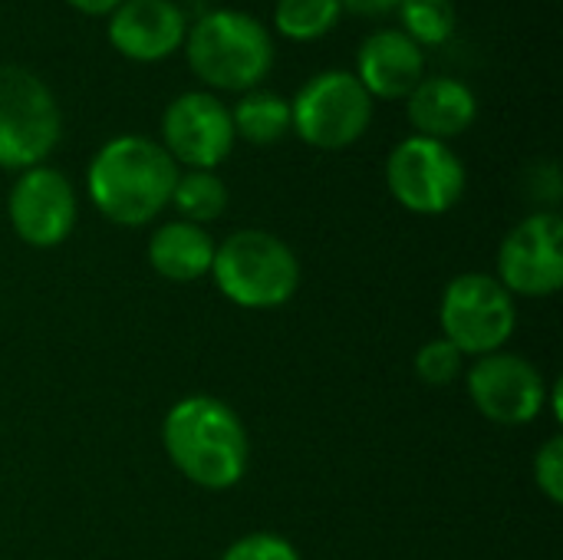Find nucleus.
<instances>
[{"label": "nucleus", "instance_id": "nucleus-1", "mask_svg": "<svg viewBox=\"0 0 563 560\" xmlns=\"http://www.w3.org/2000/svg\"><path fill=\"white\" fill-rule=\"evenodd\" d=\"M162 446L178 475L205 492L241 485L251 462V439L241 416L208 393H191L165 413Z\"/></svg>", "mask_w": 563, "mask_h": 560}, {"label": "nucleus", "instance_id": "nucleus-2", "mask_svg": "<svg viewBox=\"0 0 563 560\" xmlns=\"http://www.w3.org/2000/svg\"><path fill=\"white\" fill-rule=\"evenodd\" d=\"M178 172L181 168L162 142L132 132L115 135L96 149L86 168L89 201L106 221L119 228H142L172 205Z\"/></svg>", "mask_w": 563, "mask_h": 560}, {"label": "nucleus", "instance_id": "nucleus-3", "mask_svg": "<svg viewBox=\"0 0 563 560\" xmlns=\"http://www.w3.org/2000/svg\"><path fill=\"white\" fill-rule=\"evenodd\" d=\"M185 56L208 92H251L274 69L271 30L244 10H208L185 33Z\"/></svg>", "mask_w": 563, "mask_h": 560}, {"label": "nucleus", "instance_id": "nucleus-4", "mask_svg": "<svg viewBox=\"0 0 563 560\" xmlns=\"http://www.w3.org/2000/svg\"><path fill=\"white\" fill-rule=\"evenodd\" d=\"M208 277L234 307L277 310L300 290V257L274 231L241 228L218 244Z\"/></svg>", "mask_w": 563, "mask_h": 560}, {"label": "nucleus", "instance_id": "nucleus-5", "mask_svg": "<svg viewBox=\"0 0 563 560\" xmlns=\"http://www.w3.org/2000/svg\"><path fill=\"white\" fill-rule=\"evenodd\" d=\"M63 139V109L53 89L30 69L0 63V168L43 165Z\"/></svg>", "mask_w": 563, "mask_h": 560}, {"label": "nucleus", "instance_id": "nucleus-6", "mask_svg": "<svg viewBox=\"0 0 563 560\" xmlns=\"http://www.w3.org/2000/svg\"><path fill=\"white\" fill-rule=\"evenodd\" d=\"M442 337L462 356H488L508 347L518 330V300L482 271L452 277L439 300Z\"/></svg>", "mask_w": 563, "mask_h": 560}, {"label": "nucleus", "instance_id": "nucleus-7", "mask_svg": "<svg viewBox=\"0 0 563 560\" xmlns=\"http://www.w3.org/2000/svg\"><path fill=\"white\" fill-rule=\"evenodd\" d=\"M373 106V96L350 69H327L310 76L290 99V132L310 149L343 152L366 135Z\"/></svg>", "mask_w": 563, "mask_h": 560}, {"label": "nucleus", "instance_id": "nucleus-8", "mask_svg": "<svg viewBox=\"0 0 563 560\" xmlns=\"http://www.w3.org/2000/svg\"><path fill=\"white\" fill-rule=\"evenodd\" d=\"M386 185L406 211L435 218L462 201L468 172L449 142L409 135L386 158Z\"/></svg>", "mask_w": 563, "mask_h": 560}, {"label": "nucleus", "instance_id": "nucleus-9", "mask_svg": "<svg viewBox=\"0 0 563 560\" xmlns=\"http://www.w3.org/2000/svg\"><path fill=\"white\" fill-rule=\"evenodd\" d=\"M498 284L518 300H544L563 287V218L534 211L498 244Z\"/></svg>", "mask_w": 563, "mask_h": 560}, {"label": "nucleus", "instance_id": "nucleus-10", "mask_svg": "<svg viewBox=\"0 0 563 560\" xmlns=\"http://www.w3.org/2000/svg\"><path fill=\"white\" fill-rule=\"evenodd\" d=\"M231 106L208 89L175 96L162 112V149L188 172H214L234 149Z\"/></svg>", "mask_w": 563, "mask_h": 560}, {"label": "nucleus", "instance_id": "nucleus-11", "mask_svg": "<svg viewBox=\"0 0 563 560\" xmlns=\"http://www.w3.org/2000/svg\"><path fill=\"white\" fill-rule=\"evenodd\" d=\"M472 406L495 426H531L548 406V383L541 370L508 350L478 356L465 373Z\"/></svg>", "mask_w": 563, "mask_h": 560}, {"label": "nucleus", "instance_id": "nucleus-12", "mask_svg": "<svg viewBox=\"0 0 563 560\" xmlns=\"http://www.w3.org/2000/svg\"><path fill=\"white\" fill-rule=\"evenodd\" d=\"M7 218L13 234L36 251L59 248L79 218L73 182L49 165H33L16 175L7 195Z\"/></svg>", "mask_w": 563, "mask_h": 560}, {"label": "nucleus", "instance_id": "nucleus-13", "mask_svg": "<svg viewBox=\"0 0 563 560\" xmlns=\"http://www.w3.org/2000/svg\"><path fill=\"white\" fill-rule=\"evenodd\" d=\"M109 43L132 63H158L185 46L188 17L175 0H122L106 23Z\"/></svg>", "mask_w": 563, "mask_h": 560}, {"label": "nucleus", "instance_id": "nucleus-14", "mask_svg": "<svg viewBox=\"0 0 563 560\" xmlns=\"http://www.w3.org/2000/svg\"><path fill=\"white\" fill-rule=\"evenodd\" d=\"M363 89L383 102L406 99L426 79V50L416 46L402 30H376L356 53V73Z\"/></svg>", "mask_w": 563, "mask_h": 560}, {"label": "nucleus", "instance_id": "nucleus-15", "mask_svg": "<svg viewBox=\"0 0 563 560\" xmlns=\"http://www.w3.org/2000/svg\"><path fill=\"white\" fill-rule=\"evenodd\" d=\"M406 116L416 135L449 142L472 129L478 119V96L468 83L455 76H426L406 96Z\"/></svg>", "mask_w": 563, "mask_h": 560}, {"label": "nucleus", "instance_id": "nucleus-16", "mask_svg": "<svg viewBox=\"0 0 563 560\" xmlns=\"http://www.w3.org/2000/svg\"><path fill=\"white\" fill-rule=\"evenodd\" d=\"M218 241L208 234V228L172 218L155 228L148 238V264L162 281L172 284H191L211 274Z\"/></svg>", "mask_w": 563, "mask_h": 560}, {"label": "nucleus", "instance_id": "nucleus-17", "mask_svg": "<svg viewBox=\"0 0 563 560\" xmlns=\"http://www.w3.org/2000/svg\"><path fill=\"white\" fill-rule=\"evenodd\" d=\"M234 135L251 145H274L290 135V102L271 89H251L231 109Z\"/></svg>", "mask_w": 563, "mask_h": 560}, {"label": "nucleus", "instance_id": "nucleus-18", "mask_svg": "<svg viewBox=\"0 0 563 560\" xmlns=\"http://www.w3.org/2000/svg\"><path fill=\"white\" fill-rule=\"evenodd\" d=\"M172 208L178 211L181 221L191 224H211L224 215L228 208V185L218 172H178L175 191H172Z\"/></svg>", "mask_w": 563, "mask_h": 560}, {"label": "nucleus", "instance_id": "nucleus-19", "mask_svg": "<svg viewBox=\"0 0 563 560\" xmlns=\"http://www.w3.org/2000/svg\"><path fill=\"white\" fill-rule=\"evenodd\" d=\"M399 30L422 50L445 46L459 30V10L452 0H402Z\"/></svg>", "mask_w": 563, "mask_h": 560}, {"label": "nucleus", "instance_id": "nucleus-20", "mask_svg": "<svg viewBox=\"0 0 563 560\" xmlns=\"http://www.w3.org/2000/svg\"><path fill=\"white\" fill-rule=\"evenodd\" d=\"M343 17L340 0H277L274 26L280 36L297 43H313L327 36Z\"/></svg>", "mask_w": 563, "mask_h": 560}, {"label": "nucleus", "instance_id": "nucleus-21", "mask_svg": "<svg viewBox=\"0 0 563 560\" xmlns=\"http://www.w3.org/2000/svg\"><path fill=\"white\" fill-rule=\"evenodd\" d=\"M462 373H465V356L445 337H435V340L419 347V353H416V376L426 386H452Z\"/></svg>", "mask_w": 563, "mask_h": 560}, {"label": "nucleus", "instance_id": "nucleus-22", "mask_svg": "<svg viewBox=\"0 0 563 560\" xmlns=\"http://www.w3.org/2000/svg\"><path fill=\"white\" fill-rule=\"evenodd\" d=\"M221 560H303V558H300V551H297L287 538H280V535H274V531H251V535H244V538L231 541V545H228V551L221 554Z\"/></svg>", "mask_w": 563, "mask_h": 560}, {"label": "nucleus", "instance_id": "nucleus-23", "mask_svg": "<svg viewBox=\"0 0 563 560\" xmlns=\"http://www.w3.org/2000/svg\"><path fill=\"white\" fill-rule=\"evenodd\" d=\"M534 482L538 492L551 502L561 505L563 502V436H551L538 455H534Z\"/></svg>", "mask_w": 563, "mask_h": 560}, {"label": "nucleus", "instance_id": "nucleus-24", "mask_svg": "<svg viewBox=\"0 0 563 560\" xmlns=\"http://www.w3.org/2000/svg\"><path fill=\"white\" fill-rule=\"evenodd\" d=\"M399 3H402V0H340L343 10H350V13H356V17H366V20L396 13Z\"/></svg>", "mask_w": 563, "mask_h": 560}, {"label": "nucleus", "instance_id": "nucleus-25", "mask_svg": "<svg viewBox=\"0 0 563 560\" xmlns=\"http://www.w3.org/2000/svg\"><path fill=\"white\" fill-rule=\"evenodd\" d=\"M73 10L86 13V17H109L122 0H66Z\"/></svg>", "mask_w": 563, "mask_h": 560}]
</instances>
